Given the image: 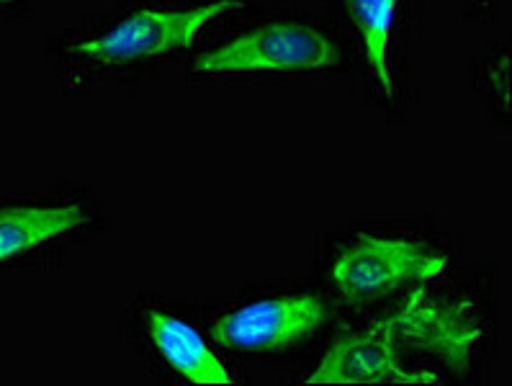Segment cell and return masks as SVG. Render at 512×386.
<instances>
[{
  "instance_id": "1",
  "label": "cell",
  "mask_w": 512,
  "mask_h": 386,
  "mask_svg": "<svg viewBox=\"0 0 512 386\" xmlns=\"http://www.w3.org/2000/svg\"><path fill=\"white\" fill-rule=\"evenodd\" d=\"M240 8V0H196V3H150L124 13L103 29L80 31L60 44L57 60L70 78L114 73L160 62L193 47L201 31L224 13Z\"/></svg>"
},
{
  "instance_id": "2",
  "label": "cell",
  "mask_w": 512,
  "mask_h": 386,
  "mask_svg": "<svg viewBox=\"0 0 512 386\" xmlns=\"http://www.w3.org/2000/svg\"><path fill=\"white\" fill-rule=\"evenodd\" d=\"M343 65V52L332 34L304 19H271L250 26L229 42L193 60L199 80L299 78L332 73Z\"/></svg>"
},
{
  "instance_id": "3",
  "label": "cell",
  "mask_w": 512,
  "mask_h": 386,
  "mask_svg": "<svg viewBox=\"0 0 512 386\" xmlns=\"http://www.w3.org/2000/svg\"><path fill=\"white\" fill-rule=\"evenodd\" d=\"M448 268V255L428 242L363 232L332 255L330 284L350 304L376 302L404 286H420Z\"/></svg>"
},
{
  "instance_id": "4",
  "label": "cell",
  "mask_w": 512,
  "mask_h": 386,
  "mask_svg": "<svg viewBox=\"0 0 512 386\" xmlns=\"http://www.w3.org/2000/svg\"><path fill=\"white\" fill-rule=\"evenodd\" d=\"M330 320V309L309 291L266 296L240 304L211 322V338L222 348L281 353L314 338Z\"/></svg>"
},
{
  "instance_id": "5",
  "label": "cell",
  "mask_w": 512,
  "mask_h": 386,
  "mask_svg": "<svg viewBox=\"0 0 512 386\" xmlns=\"http://www.w3.org/2000/svg\"><path fill=\"white\" fill-rule=\"evenodd\" d=\"M399 345L428 350L453 368L466 371L484 335V320L479 309L466 299L428 294L415 289L402 307L386 317Z\"/></svg>"
},
{
  "instance_id": "6",
  "label": "cell",
  "mask_w": 512,
  "mask_h": 386,
  "mask_svg": "<svg viewBox=\"0 0 512 386\" xmlns=\"http://www.w3.org/2000/svg\"><path fill=\"white\" fill-rule=\"evenodd\" d=\"M91 227L93 214L80 199H0V268L62 248Z\"/></svg>"
},
{
  "instance_id": "7",
  "label": "cell",
  "mask_w": 512,
  "mask_h": 386,
  "mask_svg": "<svg viewBox=\"0 0 512 386\" xmlns=\"http://www.w3.org/2000/svg\"><path fill=\"white\" fill-rule=\"evenodd\" d=\"M433 374L410 371L402 361V345L386 317L363 330L343 335L325 353L304 384L363 386V384H433Z\"/></svg>"
},
{
  "instance_id": "8",
  "label": "cell",
  "mask_w": 512,
  "mask_h": 386,
  "mask_svg": "<svg viewBox=\"0 0 512 386\" xmlns=\"http://www.w3.org/2000/svg\"><path fill=\"white\" fill-rule=\"evenodd\" d=\"M147 340L165 366L191 384H235L217 350L183 317L160 307L142 312Z\"/></svg>"
},
{
  "instance_id": "9",
  "label": "cell",
  "mask_w": 512,
  "mask_h": 386,
  "mask_svg": "<svg viewBox=\"0 0 512 386\" xmlns=\"http://www.w3.org/2000/svg\"><path fill=\"white\" fill-rule=\"evenodd\" d=\"M348 8L371 75L379 91L392 101L394 78L389 67V42H392V29L397 21L399 0H348Z\"/></svg>"
},
{
  "instance_id": "10",
  "label": "cell",
  "mask_w": 512,
  "mask_h": 386,
  "mask_svg": "<svg viewBox=\"0 0 512 386\" xmlns=\"http://www.w3.org/2000/svg\"><path fill=\"white\" fill-rule=\"evenodd\" d=\"M21 3H24V0H0V19H6V16L19 11Z\"/></svg>"
}]
</instances>
